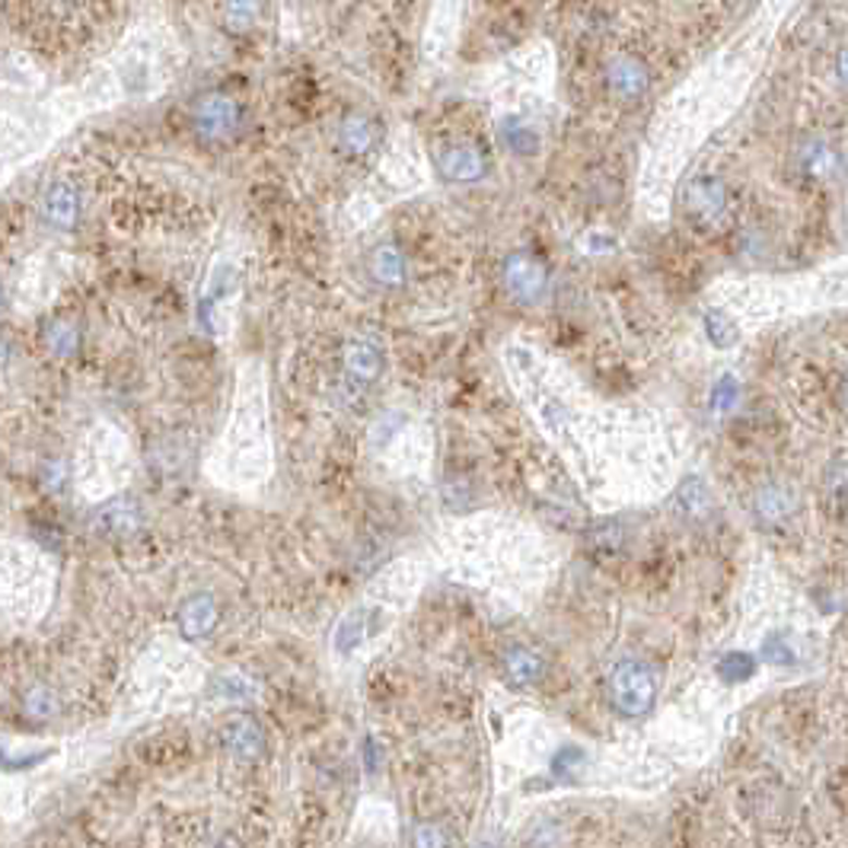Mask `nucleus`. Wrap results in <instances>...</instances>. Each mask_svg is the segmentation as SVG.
Segmentation results:
<instances>
[{"mask_svg": "<svg viewBox=\"0 0 848 848\" xmlns=\"http://www.w3.org/2000/svg\"><path fill=\"white\" fill-rule=\"evenodd\" d=\"M609 699L613 708L626 718H644L654 708L657 699V679L647 664L635 657H626L609 674Z\"/></svg>", "mask_w": 848, "mask_h": 848, "instance_id": "nucleus-1", "label": "nucleus"}, {"mask_svg": "<svg viewBox=\"0 0 848 848\" xmlns=\"http://www.w3.org/2000/svg\"><path fill=\"white\" fill-rule=\"evenodd\" d=\"M240 122H243V112H240V102L227 93H208L195 102L192 109V125H195V134L208 144H220V141H230L237 131H240Z\"/></svg>", "mask_w": 848, "mask_h": 848, "instance_id": "nucleus-2", "label": "nucleus"}, {"mask_svg": "<svg viewBox=\"0 0 848 848\" xmlns=\"http://www.w3.org/2000/svg\"><path fill=\"white\" fill-rule=\"evenodd\" d=\"M686 211L692 214L699 223H724L727 220V211H730V189L727 182L718 179V175H695L689 185H686Z\"/></svg>", "mask_w": 848, "mask_h": 848, "instance_id": "nucleus-3", "label": "nucleus"}, {"mask_svg": "<svg viewBox=\"0 0 848 848\" xmlns=\"http://www.w3.org/2000/svg\"><path fill=\"white\" fill-rule=\"evenodd\" d=\"M546 284H549V275H546V265L540 258L526 253H513L508 255L505 262V288L508 294L517 303L530 306L536 300L546 294Z\"/></svg>", "mask_w": 848, "mask_h": 848, "instance_id": "nucleus-4", "label": "nucleus"}, {"mask_svg": "<svg viewBox=\"0 0 848 848\" xmlns=\"http://www.w3.org/2000/svg\"><path fill=\"white\" fill-rule=\"evenodd\" d=\"M647 84H651L647 68H644L638 58H632V54L616 58V61L606 68V89H609V96L619 99V102H635V99H641Z\"/></svg>", "mask_w": 848, "mask_h": 848, "instance_id": "nucleus-5", "label": "nucleus"}, {"mask_svg": "<svg viewBox=\"0 0 848 848\" xmlns=\"http://www.w3.org/2000/svg\"><path fill=\"white\" fill-rule=\"evenodd\" d=\"M437 170L450 182H478L488 172V160L475 144H450L437 157Z\"/></svg>", "mask_w": 848, "mask_h": 848, "instance_id": "nucleus-6", "label": "nucleus"}, {"mask_svg": "<svg viewBox=\"0 0 848 848\" xmlns=\"http://www.w3.org/2000/svg\"><path fill=\"white\" fill-rule=\"evenodd\" d=\"M380 144V125L364 116V112H351L344 116L339 125V147L348 157H367L374 154Z\"/></svg>", "mask_w": 848, "mask_h": 848, "instance_id": "nucleus-7", "label": "nucleus"}, {"mask_svg": "<svg viewBox=\"0 0 848 848\" xmlns=\"http://www.w3.org/2000/svg\"><path fill=\"white\" fill-rule=\"evenodd\" d=\"M141 523H144V513L131 498H116L96 510V530L106 536H116V540L134 536L141 530Z\"/></svg>", "mask_w": 848, "mask_h": 848, "instance_id": "nucleus-8", "label": "nucleus"}, {"mask_svg": "<svg viewBox=\"0 0 848 848\" xmlns=\"http://www.w3.org/2000/svg\"><path fill=\"white\" fill-rule=\"evenodd\" d=\"M217 619H220V609H217V599L211 594L192 596L179 609V632L189 641L208 638L217 626Z\"/></svg>", "mask_w": 848, "mask_h": 848, "instance_id": "nucleus-9", "label": "nucleus"}, {"mask_svg": "<svg viewBox=\"0 0 848 848\" xmlns=\"http://www.w3.org/2000/svg\"><path fill=\"white\" fill-rule=\"evenodd\" d=\"M43 214L45 220H48L51 227H58V230L77 227V217H81V195H77V189L68 185V182L51 185L43 198Z\"/></svg>", "mask_w": 848, "mask_h": 848, "instance_id": "nucleus-10", "label": "nucleus"}, {"mask_svg": "<svg viewBox=\"0 0 848 848\" xmlns=\"http://www.w3.org/2000/svg\"><path fill=\"white\" fill-rule=\"evenodd\" d=\"M798 170L810 175V179H816V182L833 179V175L839 172V154H836V147H833L829 141L810 137V141L801 144V150H798Z\"/></svg>", "mask_w": 848, "mask_h": 848, "instance_id": "nucleus-11", "label": "nucleus"}, {"mask_svg": "<svg viewBox=\"0 0 848 848\" xmlns=\"http://www.w3.org/2000/svg\"><path fill=\"white\" fill-rule=\"evenodd\" d=\"M223 747L237 760H258L262 750H265V734L253 718H233L223 727Z\"/></svg>", "mask_w": 848, "mask_h": 848, "instance_id": "nucleus-12", "label": "nucleus"}, {"mask_svg": "<svg viewBox=\"0 0 848 848\" xmlns=\"http://www.w3.org/2000/svg\"><path fill=\"white\" fill-rule=\"evenodd\" d=\"M344 367L354 380L371 383L383 374V351L367 339L348 341L344 348Z\"/></svg>", "mask_w": 848, "mask_h": 848, "instance_id": "nucleus-13", "label": "nucleus"}, {"mask_svg": "<svg viewBox=\"0 0 848 848\" xmlns=\"http://www.w3.org/2000/svg\"><path fill=\"white\" fill-rule=\"evenodd\" d=\"M371 275L383 288H402L405 284V255L396 243H380L371 253Z\"/></svg>", "mask_w": 848, "mask_h": 848, "instance_id": "nucleus-14", "label": "nucleus"}, {"mask_svg": "<svg viewBox=\"0 0 848 848\" xmlns=\"http://www.w3.org/2000/svg\"><path fill=\"white\" fill-rule=\"evenodd\" d=\"M756 513L763 523H782L795 513V498L785 485H765L756 495Z\"/></svg>", "mask_w": 848, "mask_h": 848, "instance_id": "nucleus-15", "label": "nucleus"}, {"mask_svg": "<svg viewBox=\"0 0 848 848\" xmlns=\"http://www.w3.org/2000/svg\"><path fill=\"white\" fill-rule=\"evenodd\" d=\"M505 674L513 686H533L543 677V661H540V654H533L526 647H510L505 654Z\"/></svg>", "mask_w": 848, "mask_h": 848, "instance_id": "nucleus-16", "label": "nucleus"}, {"mask_svg": "<svg viewBox=\"0 0 848 848\" xmlns=\"http://www.w3.org/2000/svg\"><path fill=\"white\" fill-rule=\"evenodd\" d=\"M262 20V0H227L223 3V26L230 33H250Z\"/></svg>", "mask_w": 848, "mask_h": 848, "instance_id": "nucleus-17", "label": "nucleus"}, {"mask_svg": "<svg viewBox=\"0 0 848 848\" xmlns=\"http://www.w3.org/2000/svg\"><path fill=\"white\" fill-rule=\"evenodd\" d=\"M45 341H48V351L58 354V358H71L81 344V326L74 319H54L45 332Z\"/></svg>", "mask_w": 848, "mask_h": 848, "instance_id": "nucleus-18", "label": "nucleus"}, {"mask_svg": "<svg viewBox=\"0 0 848 848\" xmlns=\"http://www.w3.org/2000/svg\"><path fill=\"white\" fill-rule=\"evenodd\" d=\"M677 505L686 510V517H702L708 510V488L702 478H686L677 492Z\"/></svg>", "mask_w": 848, "mask_h": 848, "instance_id": "nucleus-19", "label": "nucleus"}, {"mask_svg": "<svg viewBox=\"0 0 848 848\" xmlns=\"http://www.w3.org/2000/svg\"><path fill=\"white\" fill-rule=\"evenodd\" d=\"M23 712H26L33 722H48V718L58 715V699H54L51 689L36 686L33 692H26V699H23Z\"/></svg>", "mask_w": 848, "mask_h": 848, "instance_id": "nucleus-20", "label": "nucleus"}, {"mask_svg": "<svg viewBox=\"0 0 848 848\" xmlns=\"http://www.w3.org/2000/svg\"><path fill=\"white\" fill-rule=\"evenodd\" d=\"M753 670H756V661H753L750 654H740V651L724 654L722 664H718V674H722L727 682H743V679L753 677Z\"/></svg>", "mask_w": 848, "mask_h": 848, "instance_id": "nucleus-21", "label": "nucleus"}, {"mask_svg": "<svg viewBox=\"0 0 848 848\" xmlns=\"http://www.w3.org/2000/svg\"><path fill=\"white\" fill-rule=\"evenodd\" d=\"M501 134H505V141H508V147L513 154H536V147H540L536 134L526 125H520L517 119H508L505 128H501Z\"/></svg>", "mask_w": 848, "mask_h": 848, "instance_id": "nucleus-22", "label": "nucleus"}, {"mask_svg": "<svg viewBox=\"0 0 848 848\" xmlns=\"http://www.w3.org/2000/svg\"><path fill=\"white\" fill-rule=\"evenodd\" d=\"M214 689H217L223 699H253L255 692H258V686H255L250 677H243V674H227V677H220Z\"/></svg>", "mask_w": 848, "mask_h": 848, "instance_id": "nucleus-23", "label": "nucleus"}, {"mask_svg": "<svg viewBox=\"0 0 848 848\" xmlns=\"http://www.w3.org/2000/svg\"><path fill=\"white\" fill-rule=\"evenodd\" d=\"M361 616H364V613H351V616H348V619L339 626V632H336V647H339L341 654L354 651L358 641H361V635H364V622H361Z\"/></svg>", "mask_w": 848, "mask_h": 848, "instance_id": "nucleus-24", "label": "nucleus"}, {"mask_svg": "<svg viewBox=\"0 0 848 848\" xmlns=\"http://www.w3.org/2000/svg\"><path fill=\"white\" fill-rule=\"evenodd\" d=\"M705 326H708V336H712V341H715L718 348H727V344L737 341V329H734V323H730L724 313H718V310H708Z\"/></svg>", "mask_w": 848, "mask_h": 848, "instance_id": "nucleus-25", "label": "nucleus"}, {"mask_svg": "<svg viewBox=\"0 0 848 848\" xmlns=\"http://www.w3.org/2000/svg\"><path fill=\"white\" fill-rule=\"evenodd\" d=\"M412 843L415 846H453L457 839L440 823H419L415 833H412Z\"/></svg>", "mask_w": 848, "mask_h": 848, "instance_id": "nucleus-26", "label": "nucleus"}, {"mask_svg": "<svg viewBox=\"0 0 848 848\" xmlns=\"http://www.w3.org/2000/svg\"><path fill=\"white\" fill-rule=\"evenodd\" d=\"M616 549V546H622V530L616 526V523H606L603 530H596L594 533V549Z\"/></svg>", "mask_w": 848, "mask_h": 848, "instance_id": "nucleus-27", "label": "nucleus"}, {"mask_svg": "<svg viewBox=\"0 0 848 848\" xmlns=\"http://www.w3.org/2000/svg\"><path fill=\"white\" fill-rule=\"evenodd\" d=\"M765 661L768 664H778V667H785V664H791L795 661V654L782 644V641H768L765 644Z\"/></svg>", "mask_w": 848, "mask_h": 848, "instance_id": "nucleus-28", "label": "nucleus"}, {"mask_svg": "<svg viewBox=\"0 0 848 848\" xmlns=\"http://www.w3.org/2000/svg\"><path fill=\"white\" fill-rule=\"evenodd\" d=\"M734 396H737V383L727 377V380L718 383V389H715V409H718V412L727 409V405L734 402Z\"/></svg>", "mask_w": 848, "mask_h": 848, "instance_id": "nucleus-29", "label": "nucleus"}, {"mask_svg": "<svg viewBox=\"0 0 848 848\" xmlns=\"http://www.w3.org/2000/svg\"><path fill=\"white\" fill-rule=\"evenodd\" d=\"M7 358H10V344H7V339L0 336V367L7 364Z\"/></svg>", "mask_w": 848, "mask_h": 848, "instance_id": "nucleus-30", "label": "nucleus"}, {"mask_svg": "<svg viewBox=\"0 0 848 848\" xmlns=\"http://www.w3.org/2000/svg\"><path fill=\"white\" fill-rule=\"evenodd\" d=\"M0 310H3V288H0Z\"/></svg>", "mask_w": 848, "mask_h": 848, "instance_id": "nucleus-31", "label": "nucleus"}]
</instances>
